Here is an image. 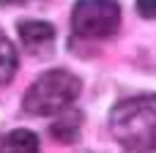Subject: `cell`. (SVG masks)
I'll return each instance as SVG.
<instances>
[{
	"label": "cell",
	"mask_w": 156,
	"mask_h": 153,
	"mask_svg": "<svg viewBox=\"0 0 156 153\" xmlns=\"http://www.w3.org/2000/svg\"><path fill=\"white\" fill-rule=\"evenodd\" d=\"M80 90H82L80 77H74L71 71H63V68H52L27 88L22 107H25V112H30L36 118H49V115H58L66 107H71L74 99L80 96Z\"/></svg>",
	"instance_id": "2"
},
{
	"label": "cell",
	"mask_w": 156,
	"mask_h": 153,
	"mask_svg": "<svg viewBox=\"0 0 156 153\" xmlns=\"http://www.w3.org/2000/svg\"><path fill=\"white\" fill-rule=\"evenodd\" d=\"M121 25L118 0H77L71 11V30L82 38H110Z\"/></svg>",
	"instance_id": "3"
},
{
	"label": "cell",
	"mask_w": 156,
	"mask_h": 153,
	"mask_svg": "<svg viewBox=\"0 0 156 153\" xmlns=\"http://www.w3.org/2000/svg\"><path fill=\"white\" fill-rule=\"evenodd\" d=\"M110 129L126 153L156 151V96L121 101L110 115Z\"/></svg>",
	"instance_id": "1"
},
{
	"label": "cell",
	"mask_w": 156,
	"mask_h": 153,
	"mask_svg": "<svg viewBox=\"0 0 156 153\" xmlns=\"http://www.w3.org/2000/svg\"><path fill=\"white\" fill-rule=\"evenodd\" d=\"M0 3H3V5H5V3H19V0H0Z\"/></svg>",
	"instance_id": "8"
},
{
	"label": "cell",
	"mask_w": 156,
	"mask_h": 153,
	"mask_svg": "<svg viewBox=\"0 0 156 153\" xmlns=\"http://www.w3.org/2000/svg\"><path fill=\"white\" fill-rule=\"evenodd\" d=\"M137 14L145 19H156V0H137Z\"/></svg>",
	"instance_id": "7"
},
{
	"label": "cell",
	"mask_w": 156,
	"mask_h": 153,
	"mask_svg": "<svg viewBox=\"0 0 156 153\" xmlns=\"http://www.w3.org/2000/svg\"><path fill=\"white\" fill-rule=\"evenodd\" d=\"M16 66H19V57H16V49L14 44L0 33V85L11 82L14 74H16Z\"/></svg>",
	"instance_id": "6"
},
{
	"label": "cell",
	"mask_w": 156,
	"mask_h": 153,
	"mask_svg": "<svg viewBox=\"0 0 156 153\" xmlns=\"http://www.w3.org/2000/svg\"><path fill=\"white\" fill-rule=\"evenodd\" d=\"M19 38L27 47V52L41 55L47 47H52L55 41V27L47 22H19Z\"/></svg>",
	"instance_id": "4"
},
{
	"label": "cell",
	"mask_w": 156,
	"mask_h": 153,
	"mask_svg": "<svg viewBox=\"0 0 156 153\" xmlns=\"http://www.w3.org/2000/svg\"><path fill=\"white\" fill-rule=\"evenodd\" d=\"M0 153H38V137L27 129H14L0 137Z\"/></svg>",
	"instance_id": "5"
}]
</instances>
